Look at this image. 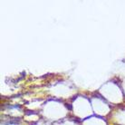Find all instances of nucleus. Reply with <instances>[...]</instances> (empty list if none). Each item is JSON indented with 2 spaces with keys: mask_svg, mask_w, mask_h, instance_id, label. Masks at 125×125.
Wrapping results in <instances>:
<instances>
[]
</instances>
